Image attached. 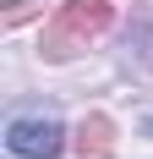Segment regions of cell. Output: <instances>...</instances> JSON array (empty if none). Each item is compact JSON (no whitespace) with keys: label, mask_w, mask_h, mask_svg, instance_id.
<instances>
[{"label":"cell","mask_w":153,"mask_h":159,"mask_svg":"<svg viewBox=\"0 0 153 159\" xmlns=\"http://www.w3.org/2000/svg\"><path fill=\"white\" fill-rule=\"evenodd\" d=\"M6 148L16 159H55L66 148V126L55 115H16L6 126Z\"/></svg>","instance_id":"cell-1"},{"label":"cell","mask_w":153,"mask_h":159,"mask_svg":"<svg viewBox=\"0 0 153 159\" xmlns=\"http://www.w3.org/2000/svg\"><path fill=\"white\" fill-rule=\"evenodd\" d=\"M142 126H148V132H153V115H148V121H142Z\"/></svg>","instance_id":"cell-2"}]
</instances>
